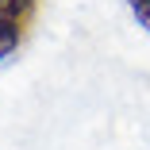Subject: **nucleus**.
Segmentation results:
<instances>
[{
  "label": "nucleus",
  "instance_id": "nucleus-1",
  "mask_svg": "<svg viewBox=\"0 0 150 150\" xmlns=\"http://www.w3.org/2000/svg\"><path fill=\"white\" fill-rule=\"evenodd\" d=\"M39 12L42 0H0V66L27 46L39 23Z\"/></svg>",
  "mask_w": 150,
  "mask_h": 150
},
{
  "label": "nucleus",
  "instance_id": "nucleus-2",
  "mask_svg": "<svg viewBox=\"0 0 150 150\" xmlns=\"http://www.w3.org/2000/svg\"><path fill=\"white\" fill-rule=\"evenodd\" d=\"M123 4H127V12H131V19L150 35V0H123Z\"/></svg>",
  "mask_w": 150,
  "mask_h": 150
}]
</instances>
